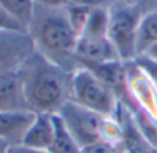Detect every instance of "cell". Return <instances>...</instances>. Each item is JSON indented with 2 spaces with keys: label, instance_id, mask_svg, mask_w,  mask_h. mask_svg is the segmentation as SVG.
Returning <instances> with one entry per match:
<instances>
[{
  "label": "cell",
  "instance_id": "6da1fadb",
  "mask_svg": "<svg viewBox=\"0 0 157 153\" xmlns=\"http://www.w3.org/2000/svg\"><path fill=\"white\" fill-rule=\"evenodd\" d=\"M28 109L35 113H58L72 99V75L50 62L35 50L18 69Z\"/></svg>",
  "mask_w": 157,
  "mask_h": 153
},
{
  "label": "cell",
  "instance_id": "7a4b0ae2",
  "mask_svg": "<svg viewBox=\"0 0 157 153\" xmlns=\"http://www.w3.org/2000/svg\"><path fill=\"white\" fill-rule=\"evenodd\" d=\"M28 32L35 50L50 62L68 72L78 68L76 59L78 35L69 24L65 7L51 8L36 4Z\"/></svg>",
  "mask_w": 157,
  "mask_h": 153
},
{
  "label": "cell",
  "instance_id": "3957f363",
  "mask_svg": "<svg viewBox=\"0 0 157 153\" xmlns=\"http://www.w3.org/2000/svg\"><path fill=\"white\" fill-rule=\"evenodd\" d=\"M113 90L91 69L78 66L72 75V101L106 117H113L117 110Z\"/></svg>",
  "mask_w": 157,
  "mask_h": 153
},
{
  "label": "cell",
  "instance_id": "277c9868",
  "mask_svg": "<svg viewBox=\"0 0 157 153\" xmlns=\"http://www.w3.org/2000/svg\"><path fill=\"white\" fill-rule=\"evenodd\" d=\"M142 15V8L138 6H125L114 2L109 7L108 37L121 62H132L136 58L138 29Z\"/></svg>",
  "mask_w": 157,
  "mask_h": 153
},
{
  "label": "cell",
  "instance_id": "5b68a950",
  "mask_svg": "<svg viewBox=\"0 0 157 153\" xmlns=\"http://www.w3.org/2000/svg\"><path fill=\"white\" fill-rule=\"evenodd\" d=\"M80 148L102 140L106 116L81 106L69 99L57 113Z\"/></svg>",
  "mask_w": 157,
  "mask_h": 153
},
{
  "label": "cell",
  "instance_id": "8992f818",
  "mask_svg": "<svg viewBox=\"0 0 157 153\" xmlns=\"http://www.w3.org/2000/svg\"><path fill=\"white\" fill-rule=\"evenodd\" d=\"M35 52L28 30H0V72L18 71Z\"/></svg>",
  "mask_w": 157,
  "mask_h": 153
},
{
  "label": "cell",
  "instance_id": "52a82bcc",
  "mask_svg": "<svg viewBox=\"0 0 157 153\" xmlns=\"http://www.w3.org/2000/svg\"><path fill=\"white\" fill-rule=\"evenodd\" d=\"M76 59L80 65H102L120 61L114 46L108 36H80L76 46Z\"/></svg>",
  "mask_w": 157,
  "mask_h": 153
},
{
  "label": "cell",
  "instance_id": "ba28073f",
  "mask_svg": "<svg viewBox=\"0 0 157 153\" xmlns=\"http://www.w3.org/2000/svg\"><path fill=\"white\" fill-rule=\"evenodd\" d=\"M35 117L36 113L29 109L0 110V140L10 146L22 143Z\"/></svg>",
  "mask_w": 157,
  "mask_h": 153
},
{
  "label": "cell",
  "instance_id": "9c48e42d",
  "mask_svg": "<svg viewBox=\"0 0 157 153\" xmlns=\"http://www.w3.org/2000/svg\"><path fill=\"white\" fill-rule=\"evenodd\" d=\"M28 109L24 84L18 71L0 72V110Z\"/></svg>",
  "mask_w": 157,
  "mask_h": 153
},
{
  "label": "cell",
  "instance_id": "30bf717a",
  "mask_svg": "<svg viewBox=\"0 0 157 153\" xmlns=\"http://www.w3.org/2000/svg\"><path fill=\"white\" fill-rule=\"evenodd\" d=\"M55 121L52 113H36L33 123L26 131L22 145L33 149L48 151L54 142Z\"/></svg>",
  "mask_w": 157,
  "mask_h": 153
},
{
  "label": "cell",
  "instance_id": "8fae6325",
  "mask_svg": "<svg viewBox=\"0 0 157 153\" xmlns=\"http://www.w3.org/2000/svg\"><path fill=\"white\" fill-rule=\"evenodd\" d=\"M157 43V8L144 13L138 29L136 58L144 55L147 48ZM135 58V59H136Z\"/></svg>",
  "mask_w": 157,
  "mask_h": 153
},
{
  "label": "cell",
  "instance_id": "7c38bea8",
  "mask_svg": "<svg viewBox=\"0 0 157 153\" xmlns=\"http://www.w3.org/2000/svg\"><path fill=\"white\" fill-rule=\"evenodd\" d=\"M54 121H55V137L48 152L50 153H81V148L73 140L71 132L66 130L65 124L62 123L61 117L57 113H54Z\"/></svg>",
  "mask_w": 157,
  "mask_h": 153
},
{
  "label": "cell",
  "instance_id": "4fadbf2b",
  "mask_svg": "<svg viewBox=\"0 0 157 153\" xmlns=\"http://www.w3.org/2000/svg\"><path fill=\"white\" fill-rule=\"evenodd\" d=\"M0 4L25 30H28L36 6L33 0H0Z\"/></svg>",
  "mask_w": 157,
  "mask_h": 153
},
{
  "label": "cell",
  "instance_id": "5bb4252c",
  "mask_svg": "<svg viewBox=\"0 0 157 153\" xmlns=\"http://www.w3.org/2000/svg\"><path fill=\"white\" fill-rule=\"evenodd\" d=\"M109 29V7L91 8L86 28L80 36H91V37H102L108 36Z\"/></svg>",
  "mask_w": 157,
  "mask_h": 153
},
{
  "label": "cell",
  "instance_id": "9a60e30c",
  "mask_svg": "<svg viewBox=\"0 0 157 153\" xmlns=\"http://www.w3.org/2000/svg\"><path fill=\"white\" fill-rule=\"evenodd\" d=\"M65 11H66V15H68L71 26L73 28V30L78 35V37H80V35L83 33L84 28H86L87 19H88L91 8L84 7V6L71 4V3H69L65 7Z\"/></svg>",
  "mask_w": 157,
  "mask_h": 153
},
{
  "label": "cell",
  "instance_id": "2e32d148",
  "mask_svg": "<svg viewBox=\"0 0 157 153\" xmlns=\"http://www.w3.org/2000/svg\"><path fill=\"white\" fill-rule=\"evenodd\" d=\"M124 149L120 148V143L109 142V141L101 140L94 143L81 148V153H123Z\"/></svg>",
  "mask_w": 157,
  "mask_h": 153
},
{
  "label": "cell",
  "instance_id": "e0dca14e",
  "mask_svg": "<svg viewBox=\"0 0 157 153\" xmlns=\"http://www.w3.org/2000/svg\"><path fill=\"white\" fill-rule=\"evenodd\" d=\"M135 65L141 69L145 73V76L149 79V82L153 84V87H156L157 90V61H153L147 57H138L135 61Z\"/></svg>",
  "mask_w": 157,
  "mask_h": 153
},
{
  "label": "cell",
  "instance_id": "ac0fdd59",
  "mask_svg": "<svg viewBox=\"0 0 157 153\" xmlns=\"http://www.w3.org/2000/svg\"><path fill=\"white\" fill-rule=\"evenodd\" d=\"M0 30H25L0 4Z\"/></svg>",
  "mask_w": 157,
  "mask_h": 153
},
{
  "label": "cell",
  "instance_id": "d6986e66",
  "mask_svg": "<svg viewBox=\"0 0 157 153\" xmlns=\"http://www.w3.org/2000/svg\"><path fill=\"white\" fill-rule=\"evenodd\" d=\"M71 4L84 6L88 8H97V7H110L114 3V0H69Z\"/></svg>",
  "mask_w": 157,
  "mask_h": 153
},
{
  "label": "cell",
  "instance_id": "ffe728a7",
  "mask_svg": "<svg viewBox=\"0 0 157 153\" xmlns=\"http://www.w3.org/2000/svg\"><path fill=\"white\" fill-rule=\"evenodd\" d=\"M35 4L51 8H62L69 4V0H33Z\"/></svg>",
  "mask_w": 157,
  "mask_h": 153
},
{
  "label": "cell",
  "instance_id": "44dd1931",
  "mask_svg": "<svg viewBox=\"0 0 157 153\" xmlns=\"http://www.w3.org/2000/svg\"><path fill=\"white\" fill-rule=\"evenodd\" d=\"M7 153H50V152L40 151V149H33V148H29V146H25L22 143H19V145L8 146Z\"/></svg>",
  "mask_w": 157,
  "mask_h": 153
},
{
  "label": "cell",
  "instance_id": "7402d4cb",
  "mask_svg": "<svg viewBox=\"0 0 157 153\" xmlns=\"http://www.w3.org/2000/svg\"><path fill=\"white\" fill-rule=\"evenodd\" d=\"M144 57H147V58H150V59H153V61H157V43L153 44L150 48L146 50V52L144 54Z\"/></svg>",
  "mask_w": 157,
  "mask_h": 153
},
{
  "label": "cell",
  "instance_id": "603a6c76",
  "mask_svg": "<svg viewBox=\"0 0 157 153\" xmlns=\"http://www.w3.org/2000/svg\"><path fill=\"white\" fill-rule=\"evenodd\" d=\"M114 2L121 3V4H125V6H138V7H141L144 0H114Z\"/></svg>",
  "mask_w": 157,
  "mask_h": 153
},
{
  "label": "cell",
  "instance_id": "cb8c5ba5",
  "mask_svg": "<svg viewBox=\"0 0 157 153\" xmlns=\"http://www.w3.org/2000/svg\"><path fill=\"white\" fill-rule=\"evenodd\" d=\"M8 143H6L4 141H2L0 140V153H7V151H8Z\"/></svg>",
  "mask_w": 157,
  "mask_h": 153
},
{
  "label": "cell",
  "instance_id": "d4e9b609",
  "mask_svg": "<svg viewBox=\"0 0 157 153\" xmlns=\"http://www.w3.org/2000/svg\"><path fill=\"white\" fill-rule=\"evenodd\" d=\"M123 153H132V152H125V151H124V152H123Z\"/></svg>",
  "mask_w": 157,
  "mask_h": 153
}]
</instances>
